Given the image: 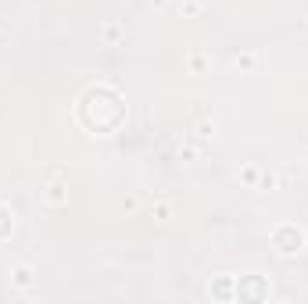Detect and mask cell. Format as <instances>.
<instances>
[{
    "label": "cell",
    "instance_id": "7a4b0ae2",
    "mask_svg": "<svg viewBox=\"0 0 308 304\" xmlns=\"http://www.w3.org/2000/svg\"><path fill=\"white\" fill-rule=\"evenodd\" d=\"M61 190H65V186H61V183H50V186H47V194H43V197H47V201H50V204H65V194H61Z\"/></svg>",
    "mask_w": 308,
    "mask_h": 304
},
{
    "label": "cell",
    "instance_id": "52a82bcc",
    "mask_svg": "<svg viewBox=\"0 0 308 304\" xmlns=\"http://www.w3.org/2000/svg\"><path fill=\"white\" fill-rule=\"evenodd\" d=\"M212 132H215L212 122H201V125H197V136H212Z\"/></svg>",
    "mask_w": 308,
    "mask_h": 304
},
{
    "label": "cell",
    "instance_id": "5b68a950",
    "mask_svg": "<svg viewBox=\"0 0 308 304\" xmlns=\"http://www.w3.org/2000/svg\"><path fill=\"white\" fill-rule=\"evenodd\" d=\"M183 11H187V15H197V11H201V0H187Z\"/></svg>",
    "mask_w": 308,
    "mask_h": 304
},
{
    "label": "cell",
    "instance_id": "8992f818",
    "mask_svg": "<svg viewBox=\"0 0 308 304\" xmlns=\"http://www.w3.org/2000/svg\"><path fill=\"white\" fill-rule=\"evenodd\" d=\"M233 65H237V68H251V65H254V58H251V54H244V58H237Z\"/></svg>",
    "mask_w": 308,
    "mask_h": 304
},
{
    "label": "cell",
    "instance_id": "277c9868",
    "mask_svg": "<svg viewBox=\"0 0 308 304\" xmlns=\"http://www.w3.org/2000/svg\"><path fill=\"white\" fill-rule=\"evenodd\" d=\"M118 36H122V29H118V25H104V40H111V43H115Z\"/></svg>",
    "mask_w": 308,
    "mask_h": 304
},
{
    "label": "cell",
    "instance_id": "6da1fadb",
    "mask_svg": "<svg viewBox=\"0 0 308 304\" xmlns=\"http://www.w3.org/2000/svg\"><path fill=\"white\" fill-rule=\"evenodd\" d=\"M301 243H304V236H301L297 226H279L276 229V251L279 254H294V251H301Z\"/></svg>",
    "mask_w": 308,
    "mask_h": 304
},
{
    "label": "cell",
    "instance_id": "3957f363",
    "mask_svg": "<svg viewBox=\"0 0 308 304\" xmlns=\"http://www.w3.org/2000/svg\"><path fill=\"white\" fill-rule=\"evenodd\" d=\"M11 275H15V283H18V286H29V283H33V268H25V265H18Z\"/></svg>",
    "mask_w": 308,
    "mask_h": 304
}]
</instances>
